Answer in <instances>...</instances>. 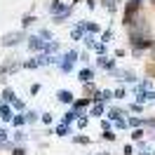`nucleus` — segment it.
Returning <instances> with one entry per match:
<instances>
[{"instance_id":"f257e3e1","label":"nucleus","mask_w":155,"mask_h":155,"mask_svg":"<svg viewBox=\"0 0 155 155\" xmlns=\"http://www.w3.org/2000/svg\"><path fill=\"white\" fill-rule=\"evenodd\" d=\"M136 12H139V2H136V0H129L127 7H125V14H122V24H132Z\"/></svg>"},{"instance_id":"f03ea898","label":"nucleus","mask_w":155,"mask_h":155,"mask_svg":"<svg viewBox=\"0 0 155 155\" xmlns=\"http://www.w3.org/2000/svg\"><path fill=\"white\" fill-rule=\"evenodd\" d=\"M21 38H24L21 33H7V35L2 38V45H17V42H19Z\"/></svg>"},{"instance_id":"7ed1b4c3","label":"nucleus","mask_w":155,"mask_h":155,"mask_svg":"<svg viewBox=\"0 0 155 155\" xmlns=\"http://www.w3.org/2000/svg\"><path fill=\"white\" fill-rule=\"evenodd\" d=\"M57 97H59V101H64V104H71V101H73V94H71L68 89H61Z\"/></svg>"},{"instance_id":"20e7f679","label":"nucleus","mask_w":155,"mask_h":155,"mask_svg":"<svg viewBox=\"0 0 155 155\" xmlns=\"http://www.w3.org/2000/svg\"><path fill=\"white\" fill-rule=\"evenodd\" d=\"M0 117H2V120H10V117H12L10 106H0Z\"/></svg>"},{"instance_id":"39448f33","label":"nucleus","mask_w":155,"mask_h":155,"mask_svg":"<svg viewBox=\"0 0 155 155\" xmlns=\"http://www.w3.org/2000/svg\"><path fill=\"white\" fill-rule=\"evenodd\" d=\"M80 80H85V82H87V80H92V71H89V68L80 71Z\"/></svg>"},{"instance_id":"423d86ee","label":"nucleus","mask_w":155,"mask_h":155,"mask_svg":"<svg viewBox=\"0 0 155 155\" xmlns=\"http://www.w3.org/2000/svg\"><path fill=\"white\" fill-rule=\"evenodd\" d=\"M99 64H101V66H106V68H110V66H113V64H110V59H108V57H101V59H99Z\"/></svg>"},{"instance_id":"0eeeda50","label":"nucleus","mask_w":155,"mask_h":155,"mask_svg":"<svg viewBox=\"0 0 155 155\" xmlns=\"http://www.w3.org/2000/svg\"><path fill=\"white\" fill-rule=\"evenodd\" d=\"M2 97L7 99V101H14V94H12V89H5V92H2Z\"/></svg>"},{"instance_id":"6e6552de","label":"nucleus","mask_w":155,"mask_h":155,"mask_svg":"<svg viewBox=\"0 0 155 155\" xmlns=\"http://www.w3.org/2000/svg\"><path fill=\"white\" fill-rule=\"evenodd\" d=\"M101 113H104V108H101V106H94V108H92V115H101Z\"/></svg>"},{"instance_id":"1a4fd4ad","label":"nucleus","mask_w":155,"mask_h":155,"mask_svg":"<svg viewBox=\"0 0 155 155\" xmlns=\"http://www.w3.org/2000/svg\"><path fill=\"white\" fill-rule=\"evenodd\" d=\"M66 132H68L66 125H59V127H57V134H66Z\"/></svg>"},{"instance_id":"9d476101","label":"nucleus","mask_w":155,"mask_h":155,"mask_svg":"<svg viewBox=\"0 0 155 155\" xmlns=\"http://www.w3.org/2000/svg\"><path fill=\"white\" fill-rule=\"evenodd\" d=\"M87 104H89L87 99H82V101H78V104H75V108H85V106H87Z\"/></svg>"},{"instance_id":"9b49d317","label":"nucleus","mask_w":155,"mask_h":155,"mask_svg":"<svg viewBox=\"0 0 155 155\" xmlns=\"http://www.w3.org/2000/svg\"><path fill=\"white\" fill-rule=\"evenodd\" d=\"M14 125H17V127H19V125H24V117H21V115H17V117H14Z\"/></svg>"},{"instance_id":"f8f14e48","label":"nucleus","mask_w":155,"mask_h":155,"mask_svg":"<svg viewBox=\"0 0 155 155\" xmlns=\"http://www.w3.org/2000/svg\"><path fill=\"white\" fill-rule=\"evenodd\" d=\"M2 139H7V132H5V129H0V141H2Z\"/></svg>"},{"instance_id":"ddd939ff","label":"nucleus","mask_w":155,"mask_h":155,"mask_svg":"<svg viewBox=\"0 0 155 155\" xmlns=\"http://www.w3.org/2000/svg\"><path fill=\"white\" fill-rule=\"evenodd\" d=\"M24 153H26L24 148H17V150H14V155H24Z\"/></svg>"},{"instance_id":"4468645a","label":"nucleus","mask_w":155,"mask_h":155,"mask_svg":"<svg viewBox=\"0 0 155 155\" xmlns=\"http://www.w3.org/2000/svg\"><path fill=\"white\" fill-rule=\"evenodd\" d=\"M150 57L155 59V42H153V47H150Z\"/></svg>"},{"instance_id":"2eb2a0df","label":"nucleus","mask_w":155,"mask_h":155,"mask_svg":"<svg viewBox=\"0 0 155 155\" xmlns=\"http://www.w3.org/2000/svg\"><path fill=\"white\" fill-rule=\"evenodd\" d=\"M136 2H141V0H136Z\"/></svg>"},{"instance_id":"dca6fc26","label":"nucleus","mask_w":155,"mask_h":155,"mask_svg":"<svg viewBox=\"0 0 155 155\" xmlns=\"http://www.w3.org/2000/svg\"><path fill=\"white\" fill-rule=\"evenodd\" d=\"M153 2H155V0H153Z\"/></svg>"}]
</instances>
